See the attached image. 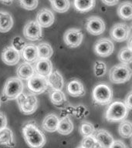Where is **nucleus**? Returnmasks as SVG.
Listing matches in <instances>:
<instances>
[{
	"mask_svg": "<svg viewBox=\"0 0 132 148\" xmlns=\"http://www.w3.org/2000/svg\"><path fill=\"white\" fill-rule=\"evenodd\" d=\"M22 131L25 143L30 148H43L46 145L45 134L33 122L26 123Z\"/></svg>",
	"mask_w": 132,
	"mask_h": 148,
	"instance_id": "nucleus-1",
	"label": "nucleus"
},
{
	"mask_svg": "<svg viewBox=\"0 0 132 148\" xmlns=\"http://www.w3.org/2000/svg\"><path fill=\"white\" fill-rule=\"evenodd\" d=\"M129 110L124 103L115 101L109 104L105 112V119L111 123H120L126 119Z\"/></svg>",
	"mask_w": 132,
	"mask_h": 148,
	"instance_id": "nucleus-2",
	"label": "nucleus"
},
{
	"mask_svg": "<svg viewBox=\"0 0 132 148\" xmlns=\"http://www.w3.org/2000/svg\"><path fill=\"white\" fill-rule=\"evenodd\" d=\"M92 98L95 103L101 106L109 105L113 99V90L106 83H100L94 88Z\"/></svg>",
	"mask_w": 132,
	"mask_h": 148,
	"instance_id": "nucleus-3",
	"label": "nucleus"
},
{
	"mask_svg": "<svg viewBox=\"0 0 132 148\" xmlns=\"http://www.w3.org/2000/svg\"><path fill=\"white\" fill-rule=\"evenodd\" d=\"M131 74V69L128 65L120 63L111 68L109 73V78L112 83L120 84L129 81Z\"/></svg>",
	"mask_w": 132,
	"mask_h": 148,
	"instance_id": "nucleus-4",
	"label": "nucleus"
},
{
	"mask_svg": "<svg viewBox=\"0 0 132 148\" xmlns=\"http://www.w3.org/2000/svg\"><path fill=\"white\" fill-rule=\"evenodd\" d=\"M16 100L21 112L25 115L32 114L38 108V99L33 93L25 94L22 92Z\"/></svg>",
	"mask_w": 132,
	"mask_h": 148,
	"instance_id": "nucleus-5",
	"label": "nucleus"
},
{
	"mask_svg": "<svg viewBox=\"0 0 132 148\" xmlns=\"http://www.w3.org/2000/svg\"><path fill=\"white\" fill-rule=\"evenodd\" d=\"M23 83L19 78L10 77L6 81L3 87V96L7 99H15L23 92Z\"/></svg>",
	"mask_w": 132,
	"mask_h": 148,
	"instance_id": "nucleus-6",
	"label": "nucleus"
},
{
	"mask_svg": "<svg viewBox=\"0 0 132 148\" xmlns=\"http://www.w3.org/2000/svg\"><path fill=\"white\" fill-rule=\"evenodd\" d=\"M48 83L46 77L34 74L27 79V87L33 94H41L47 90Z\"/></svg>",
	"mask_w": 132,
	"mask_h": 148,
	"instance_id": "nucleus-7",
	"label": "nucleus"
},
{
	"mask_svg": "<svg viewBox=\"0 0 132 148\" xmlns=\"http://www.w3.org/2000/svg\"><path fill=\"white\" fill-rule=\"evenodd\" d=\"M83 39V35L80 29L71 28L66 31L63 35V41L69 48H76L81 44Z\"/></svg>",
	"mask_w": 132,
	"mask_h": 148,
	"instance_id": "nucleus-8",
	"label": "nucleus"
},
{
	"mask_svg": "<svg viewBox=\"0 0 132 148\" xmlns=\"http://www.w3.org/2000/svg\"><path fill=\"white\" fill-rule=\"evenodd\" d=\"M110 36L111 39L114 41L121 42L127 40L131 36V29L127 24L124 23H117L111 28L110 31Z\"/></svg>",
	"mask_w": 132,
	"mask_h": 148,
	"instance_id": "nucleus-9",
	"label": "nucleus"
},
{
	"mask_svg": "<svg viewBox=\"0 0 132 148\" xmlns=\"http://www.w3.org/2000/svg\"><path fill=\"white\" fill-rule=\"evenodd\" d=\"M86 29L91 35L100 36L105 31L106 25L104 20L99 16H90L86 23Z\"/></svg>",
	"mask_w": 132,
	"mask_h": 148,
	"instance_id": "nucleus-10",
	"label": "nucleus"
},
{
	"mask_svg": "<svg viewBox=\"0 0 132 148\" xmlns=\"http://www.w3.org/2000/svg\"><path fill=\"white\" fill-rule=\"evenodd\" d=\"M94 53L101 57H107L113 53L114 45L113 42L108 39H100L97 40L94 46Z\"/></svg>",
	"mask_w": 132,
	"mask_h": 148,
	"instance_id": "nucleus-11",
	"label": "nucleus"
},
{
	"mask_svg": "<svg viewBox=\"0 0 132 148\" xmlns=\"http://www.w3.org/2000/svg\"><path fill=\"white\" fill-rule=\"evenodd\" d=\"M23 35L30 41H38L43 36L41 26L36 23V21H30L24 26Z\"/></svg>",
	"mask_w": 132,
	"mask_h": 148,
	"instance_id": "nucleus-12",
	"label": "nucleus"
},
{
	"mask_svg": "<svg viewBox=\"0 0 132 148\" xmlns=\"http://www.w3.org/2000/svg\"><path fill=\"white\" fill-rule=\"evenodd\" d=\"M20 52L12 47L7 46L3 49L2 53V62L9 66H14L17 64L20 60Z\"/></svg>",
	"mask_w": 132,
	"mask_h": 148,
	"instance_id": "nucleus-13",
	"label": "nucleus"
},
{
	"mask_svg": "<svg viewBox=\"0 0 132 148\" xmlns=\"http://www.w3.org/2000/svg\"><path fill=\"white\" fill-rule=\"evenodd\" d=\"M94 136L98 143V146L102 148H109L114 140L113 136L104 129L95 130Z\"/></svg>",
	"mask_w": 132,
	"mask_h": 148,
	"instance_id": "nucleus-14",
	"label": "nucleus"
},
{
	"mask_svg": "<svg viewBox=\"0 0 132 148\" xmlns=\"http://www.w3.org/2000/svg\"><path fill=\"white\" fill-rule=\"evenodd\" d=\"M54 20H55L54 14L50 9H42L37 13L36 23L41 27H50L53 25Z\"/></svg>",
	"mask_w": 132,
	"mask_h": 148,
	"instance_id": "nucleus-15",
	"label": "nucleus"
},
{
	"mask_svg": "<svg viewBox=\"0 0 132 148\" xmlns=\"http://www.w3.org/2000/svg\"><path fill=\"white\" fill-rule=\"evenodd\" d=\"M67 91L69 95L74 97H81L86 93L84 86L77 79H74L69 81L67 86Z\"/></svg>",
	"mask_w": 132,
	"mask_h": 148,
	"instance_id": "nucleus-16",
	"label": "nucleus"
},
{
	"mask_svg": "<svg viewBox=\"0 0 132 148\" xmlns=\"http://www.w3.org/2000/svg\"><path fill=\"white\" fill-rule=\"evenodd\" d=\"M20 56L25 62L32 63L36 62L39 60L37 47L33 44H26L21 51Z\"/></svg>",
	"mask_w": 132,
	"mask_h": 148,
	"instance_id": "nucleus-17",
	"label": "nucleus"
},
{
	"mask_svg": "<svg viewBox=\"0 0 132 148\" xmlns=\"http://www.w3.org/2000/svg\"><path fill=\"white\" fill-rule=\"evenodd\" d=\"M34 70L35 73H36L39 76L46 77L53 71V64L50 60L39 59L36 62Z\"/></svg>",
	"mask_w": 132,
	"mask_h": 148,
	"instance_id": "nucleus-18",
	"label": "nucleus"
},
{
	"mask_svg": "<svg viewBox=\"0 0 132 148\" xmlns=\"http://www.w3.org/2000/svg\"><path fill=\"white\" fill-rule=\"evenodd\" d=\"M46 78L48 86H50L53 90H62L64 85V80L60 72L57 70L52 71L51 73L48 76H46Z\"/></svg>",
	"mask_w": 132,
	"mask_h": 148,
	"instance_id": "nucleus-19",
	"label": "nucleus"
},
{
	"mask_svg": "<svg viewBox=\"0 0 132 148\" xmlns=\"http://www.w3.org/2000/svg\"><path fill=\"white\" fill-rule=\"evenodd\" d=\"M59 120H60V117L56 114L50 113L44 118L42 123V127L46 132L53 133L56 131Z\"/></svg>",
	"mask_w": 132,
	"mask_h": 148,
	"instance_id": "nucleus-20",
	"label": "nucleus"
},
{
	"mask_svg": "<svg viewBox=\"0 0 132 148\" xmlns=\"http://www.w3.org/2000/svg\"><path fill=\"white\" fill-rule=\"evenodd\" d=\"M74 130V123L70 120V118L68 116L60 118L59 123H58L57 129L56 131L61 135H69Z\"/></svg>",
	"mask_w": 132,
	"mask_h": 148,
	"instance_id": "nucleus-21",
	"label": "nucleus"
},
{
	"mask_svg": "<svg viewBox=\"0 0 132 148\" xmlns=\"http://www.w3.org/2000/svg\"><path fill=\"white\" fill-rule=\"evenodd\" d=\"M13 26V18L11 14L0 10V32H7Z\"/></svg>",
	"mask_w": 132,
	"mask_h": 148,
	"instance_id": "nucleus-22",
	"label": "nucleus"
},
{
	"mask_svg": "<svg viewBox=\"0 0 132 148\" xmlns=\"http://www.w3.org/2000/svg\"><path fill=\"white\" fill-rule=\"evenodd\" d=\"M16 74L20 79L27 80L35 74L34 68L28 62H23L17 67Z\"/></svg>",
	"mask_w": 132,
	"mask_h": 148,
	"instance_id": "nucleus-23",
	"label": "nucleus"
},
{
	"mask_svg": "<svg viewBox=\"0 0 132 148\" xmlns=\"http://www.w3.org/2000/svg\"><path fill=\"white\" fill-rule=\"evenodd\" d=\"M0 145L7 146L10 147L15 146L14 134L11 129L5 127L0 130Z\"/></svg>",
	"mask_w": 132,
	"mask_h": 148,
	"instance_id": "nucleus-24",
	"label": "nucleus"
},
{
	"mask_svg": "<svg viewBox=\"0 0 132 148\" xmlns=\"http://www.w3.org/2000/svg\"><path fill=\"white\" fill-rule=\"evenodd\" d=\"M74 5L76 11L85 13L94 8L96 0H74Z\"/></svg>",
	"mask_w": 132,
	"mask_h": 148,
	"instance_id": "nucleus-25",
	"label": "nucleus"
},
{
	"mask_svg": "<svg viewBox=\"0 0 132 148\" xmlns=\"http://www.w3.org/2000/svg\"><path fill=\"white\" fill-rule=\"evenodd\" d=\"M118 15L124 20H131L132 18V4L130 1L122 2L118 8Z\"/></svg>",
	"mask_w": 132,
	"mask_h": 148,
	"instance_id": "nucleus-26",
	"label": "nucleus"
},
{
	"mask_svg": "<svg viewBox=\"0 0 132 148\" xmlns=\"http://www.w3.org/2000/svg\"><path fill=\"white\" fill-rule=\"evenodd\" d=\"M36 47L39 59H46V60H49L53 56V48H52V46L48 42H41Z\"/></svg>",
	"mask_w": 132,
	"mask_h": 148,
	"instance_id": "nucleus-27",
	"label": "nucleus"
},
{
	"mask_svg": "<svg viewBox=\"0 0 132 148\" xmlns=\"http://www.w3.org/2000/svg\"><path fill=\"white\" fill-rule=\"evenodd\" d=\"M50 98L51 103L56 106H63L67 102L66 96L61 90H52L50 94Z\"/></svg>",
	"mask_w": 132,
	"mask_h": 148,
	"instance_id": "nucleus-28",
	"label": "nucleus"
},
{
	"mask_svg": "<svg viewBox=\"0 0 132 148\" xmlns=\"http://www.w3.org/2000/svg\"><path fill=\"white\" fill-rule=\"evenodd\" d=\"M50 2L53 10L60 13L66 12L70 7L69 0H50Z\"/></svg>",
	"mask_w": 132,
	"mask_h": 148,
	"instance_id": "nucleus-29",
	"label": "nucleus"
},
{
	"mask_svg": "<svg viewBox=\"0 0 132 148\" xmlns=\"http://www.w3.org/2000/svg\"><path fill=\"white\" fill-rule=\"evenodd\" d=\"M118 133L124 138H130L132 135L131 123L129 120H124L120 122L118 127Z\"/></svg>",
	"mask_w": 132,
	"mask_h": 148,
	"instance_id": "nucleus-30",
	"label": "nucleus"
},
{
	"mask_svg": "<svg viewBox=\"0 0 132 148\" xmlns=\"http://www.w3.org/2000/svg\"><path fill=\"white\" fill-rule=\"evenodd\" d=\"M118 60L120 62L124 64H130L132 62V54L131 49L129 47H124L120 49V51L118 53Z\"/></svg>",
	"mask_w": 132,
	"mask_h": 148,
	"instance_id": "nucleus-31",
	"label": "nucleus"
},
{
	"mask_svg": "<svg viewBox=\"0 0 132 148\" xmlns=\"http://www.w3.org/2000/svg\"><path fill=\"white\" fill-rule=\"evenodd\" d=\"M94 126L90 122L84 121L81 123L80 127V132L81 135L83 136H87L90 135H94L95 132Z\"/></svg>",
	"mask_w": 132,
	"mask_h": 148,
	"instance_id": "nucleus-32",
	"label": "nucleus"
},
{
	"mask_svg": "<svg viewBox=\"0 0 132 148\" xmlns=\"http://www.w3.org/2000/svg\"><path fill=\"white\" fill-rule=\"evenodd\" d=\"M94 75L97 77H102L107 73V65L103 61H97L94 66Z\"/></svg>",
	"mask_w": 132,
	"mask_h": 148,
	"instance_id": "nucleus-33",
	"label": "nucleus"
},
{
	"mask_svg": "<svg viewBox=\"0 0 132 148\" xmlns=\"http://www.w3.org/2000/svg\"><path fill=\"white\" fill-rule=\"evenodd\" d=\"M80 146L84 148H97L98 143H97L94 136L90 135V136H83V140L81 141Z\"/></svg>",
	"mask_w": 132,
	"mask_h": 148,
	"instance_id": "nucleus-34",
	"label": "nucleus"
},
{
	"mask_svg": "<svg viewBox=\"0 0 132 148\" xmlns=\"http://www.w3.org/2000/svg\"><path fill=\"white\" fill-rule=\"evenodd\" d=\"M21 7L26 10H33L38 6V0H19Z\"/></svg>",
	"mask_w": 132,
	"mask_h": 148,
	"instance_id": "nucleus-35",
	"label": "nucleus"
},
{
	"mask_svg": "<svg viewBox=\"0 0 132 148\" xmlns=\"http://www.w3.org/2000/svg\"><path fill=\"white\" fill-rule=\"evenodd\" d=\"M74 113H75V106L71 104L63 105V106L60 110L61 117H64V116L69 117L71 116H74Z\"/></svg>",
	"mask_w": 132,
	"mask_h": 148,
	"instance_id": "nucleus-36",
	"label": "nucleus"
},
{
	"mask_svg": "<svg viewBox=\"0 0 132 148\" xmlns=\"http://www.w3.org/2000/svg\"><path fill=\"white\" fill-rule=\"evenodd\" d=\"M11 43L12 47H13L15 49H16V50L19 51V52H21L22 49H23L25 46V45H26V42L19 36L14 37L13 39H12V40Z\"/></svg>",
	"mask_w": 132,
	"mask_h": 148,
	"instance_id": "nucleus-37",
	"label": "nucleus"
},
{
	"mask_svg": "<svg viewBox=\"0 0 132 148\" xmlns=\"http://www.w3.org/2000/svg\"><path fill=\"white\" fill-rule=\"evenodd\" d=\"M88 113H89V111H88L87 108L84 105L80 104L78 106H75V113H74V116H76V118L81 119V118L85 117V116H87L88 115Z\"/></svg>",
	"mask_w": 132,
	"mask_h": 148,
	"instance_id": "nucleus-38",
	"label": "nucleus"
},
{
	"mask_svg": "<svg viewBox=\"0 0 132 148\" xmlns=\"http://www.w3.org/2000/svg\"><path fill=\"white\" fill-rule=\"evenodd\" d=\"M109 148H128L127 146L125 144L122 140H113V143Z\"/></svg>",
	"mask_w": 132,
	"mask_h": 148,
	"instance_id": "nucleus-39",
	"label": "nucleus"
},
{
	"mask_svg": "<svg viewBox=\"0 0 132 148\" xmlns=\"http://www.w3.org/2000/svg\"><path fill=\"white\" fill-rule=\"evenodd\" d=\"M131 99H132V93L131 92H128V94L125 97V101L124 104L127 107V109L131 110L132 108V103H131Z\"/></svg>",
	"mask_w": 132,
	"mask_h": 148,
	"instance_id": "nucleus-40",
	"label": "nucleus"
},
{
	"mask_svg": "<svg viewBox=\"0 0 132 148\" xmlns=\"http://www.w3.org/2000/svg\"><path fill=\"white\" fill-rule=\"evenodd\" d=\"M7 126V117L4 113L0 112V130L3 129Z\"/></svg>",
	"mask_w": 132,
	"mask_h": 148,
	"instance_id": "nucleus-41",
	"label": "nucleus"
},
{
	"mask_svg": "<svg viewBox=\"0 0 132 148\" xmlns=\"http://www.w3.org/2000/svg\"><path fill=\"white\" fill-rule=\"evenodd\" d=\"M102 2L107 6H113L118 4L119 0H102Z\"/></svg>",
	"mask_w": 132,
	"mask_h": 148,
	"instance_id": "nucleus-42",
	"label": "nucleus"
},
{
	"mask_svg": "<svg viewBox=\"0 0 132 148\" xmlns=\"http://www.w3.org/2000/svg\"><path fill=\"white\" fill-rule=\"evenodd\" d=\"M13 0H0V2H2V3H4V4L6 5H9L11 4Z\"/></svg>",
	"mask_w": 132,
	"mask_h": 148,
	"instance_id": "nucleus-43",
	"label": "nucleus"
},
{
	"mask_svg": "<svg viewBox=\"0 0 132 148\" xmlns=\"http://www.w3.org/2000/svg\"><path fill=\"white\" fill-rule=\"evenodd\" d=\"M76 148H84V147H83L82 146H80V147H76Z\"/></svg>",
	"mask_w": 132,
	"mask_h": 148,
	"instance_id": "nucleus-44",
	"label": "nucleus"
},
{
	"mask_svg": "<svg viewBox=\"0 0 132 148\" xmlns=\"http://www.w3.org/2000/svg\"><path fill=\"white\" fill-rule=\"evenodd\" d=\"M0 106H1V101H0Z\"/></svg>",
	"mask_w": 132,
	"mask_h": 148,
	"instance_id": "nucleus-45",
	"label": "nucleus"
}]
</instances>
